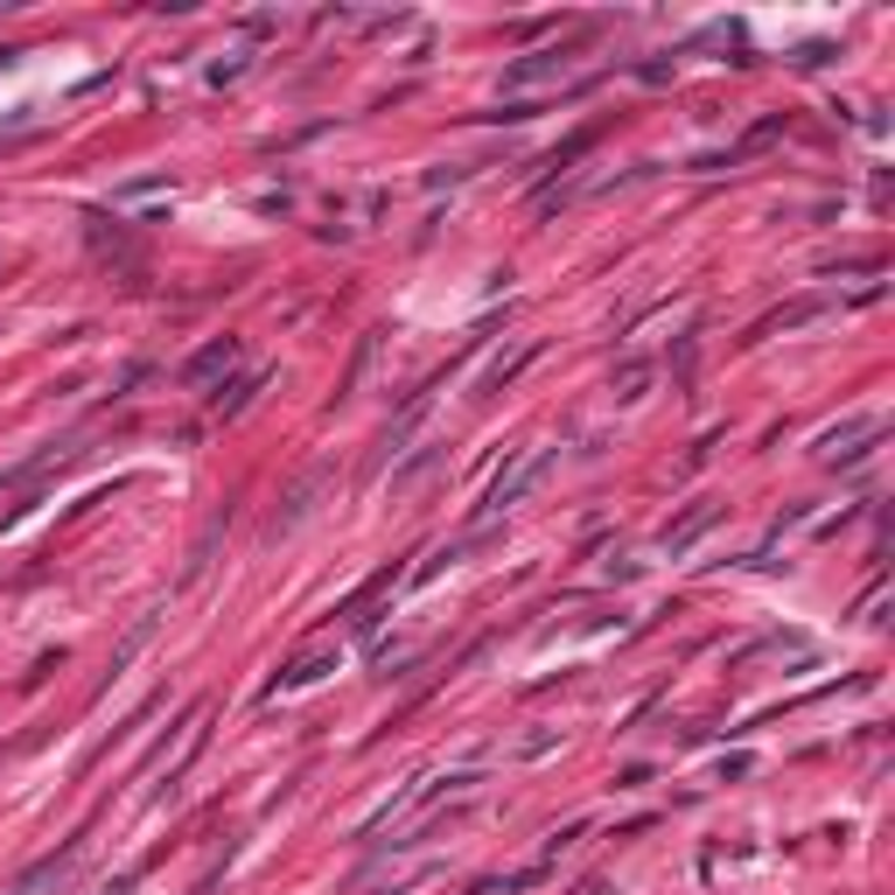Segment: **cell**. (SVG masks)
I'll return each instance as SVG.
<instances>
[{"label":"cell","instance_id":"1","mask_svg":"<svg viewBox=\"0 0 895 895\" xmlns=\"http://www.w3.org/2000/svg\"><path fill=\"white\" fill-rule=\"evenodd\" d=\"M546 469H553V455H525V462L511 469V476H497V483H490V504H483V518H497L504 504H518V497H525L532 483H539Z\"/></svg>","mask_w":895,"mask_h":895},{"label":"cell","instance_id":"4","mask_svg":"<svg viewBox=\"0 0 895 895\" xmlns=\"http://www.w3.org/2000/svg\"><path fill=\"white\" fill-rule=\"evenodd\" d=\"M818 309H826V301H818V294H805V301H791V309H776V315H763V322H756V336H776V329H797V322H812Z\"/></svg>","mask_w":895,"mask_h":895},{"label":"cell","instance_id":"2","mask_svg":"<svg viewBox=\"0 0 895 895\" xmlns=\"http://www.w3.org/2000/svg\"><path fill=\"white\" fill-rule=\"evenodd\" d=\"M232 365H238V343L224 336V343H211V350H197V357H189L182 385H211V378H217V371H232Z\"/></svg>","mask_w":895,"mask_h":895},{"label":"cell","instance_id":"5","mask_svg":"<svg viewBox=\"0 0 895 895\" xmlns=\"http://www.w3.org/2000/svg\"><path fill=\"white\" fill-rule=\"evenodd\" d=\"M553 70H567V56H560V49H546V56H525V64H511V78H504V85H539V78H553Z\"/></svg>","mask_w":895,"mask_h":895},{"label":"cell","instance_id":"3","mask_svg":"<svg viewBox=\"0 0 895 895\" xmlns=\"http://www.w3.org/2000/svg\"><path fill=\"white\" fill-rule=\"evenodd\" d=\"M714 518H720V504H693L679 525H664V539H658V546H664V553H685V546H693V539H700V532H707Z\"/></svg>","mask_w":895,"mask_h":895}]
</instances>
